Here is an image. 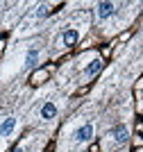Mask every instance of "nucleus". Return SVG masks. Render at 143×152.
<instances>
[{"instance_id": "9b49d317", "label": "nucleus", "mask_w": 143, "mask_h": 152, "mask_svg": "<svg viewBox=\"0 0 143 152\" xmlns=\"http://www.w3.org/2000/svg\"><path fill=\"white\" fill-rule=\"evenodd\" d=\"M14 152H27V150H25V148H18V150H14Z\"/></svg>"}, {"instance_id": "0eeeda50", "label": "nucleus", "mask_w": 143, "mask_h": 152, "mask_svg": "<svg viewBox=\"0 0 143 152\" xmlns=\"http://www.w3.org/2000/svg\"><path fill=\"white\" fill-rule=\"evenodd\" d=\"M77 39H80L77 30H66V32H64V45H75V43H77Z\"/></svg>"}, {"instance_id": "6e6552de", "label": "nucleus", "mask_w": 143, "mask_h": 152, "mask_svg": "<svg viewBox=\"0 0 143 152\" xmlns=\"http://www.w3.org/2000/svg\"><path fill=\"white\" fill-rule=\"evenodd\" d=\"M37 61H39V50H37V48H32V50L27 52V57H25V66L32 68V66H37Z\"/></svg>"}, {"instance_id": "7ed1b4c3", "label": "nucleus", "mask_w": 143, "mask_h": 152, "mask_svg": "<svg viewBox=\"0 0 143 152\" xmlns=\"http://www.w3.org/2000/svg\"><path fill=\"white\" fill-rule=\"evenodd\" d=\"M111 14H116V5H114V2H100L98 5V18L100 20L109 18Z\"/></svg>"}, {"instance_id": "20e7f679", "label": "nucleus", "mask_w": 143, "mask_h": 152, "mask_svg": "<svg viewBox=\"0 0 143 152\" xmlns=\"http://www.w3.org/2000/svg\"><path fill=\"white\" fill-rule=\"evenodd\" d=\"M14 127H16V118H14V116L5 118V121L0 123V136H9V134L14 132Z\"/></svg>"}, {"instance_id": "39448f33", "label": "nucleus", "mask_w": 143, "mask_h": 152, "mask_svg": "<svg viewBox=\"0 0 143 152\" xmlns=\"http://www.w3.org/2000/svg\"><path fill=\"white\" fill-rule=\"evenodd\" d=\"M55 116H57V107L52 102H45L43 107H41V118H43V121H52Z\"/></svg>"}, {"instance_id": "1a4fd4ad", "label": "nucleus", "mask_w": 143, "mask_h": 152, "mask_svg": "<svg viewBox=\"0 0 143 152\" xmlns=\"http://www.w3.org/2000/svg\"><path fill=\"white\" fill-rule=\"evenodd\" d=\"M45 75H48V70H37L32 75V84H41V80H45Z\"/></svg>"}, {"instance_id": "9d476101", "label": "nucleus", "mask_w": 143, "mask_h": 152, "mask_svg": "<svg viewBox=\"0 0 143 152\" xmlns=\"http://www.w3.org/2000/svg\"><path fill=\"white\" fill-rule=\"evenodd\" d=\"M48 14H50V7L48 5H39L37 7V18H45Z\"/></svg>"}, {"instance_id": "423d86ee", "label": "nucleus", "mask_w": 143, "mask_h": 152, "mask_svg": "<svg viewBox=\"0 0 143 152\" xmlns=\"http://www.w3.org/2000/svg\"><path fill=\"white\" fill-rule=\"evenodd\" d=\"M100 68H102V59H93V61L84 68V75H87V77H93L95 73H100Z\"/></svg>"}, {"instance_id": "f257e3e1", "label": "nucleus", "mask_w": 143, "mask_h": 152, "mask_svg": "<svg viewBox=\"0 0 143 152\" xmlns=\"http://www.w3.org/2000/svg\"><path fill=\"white\" fill-rule=\"evenodd\" d=\"M91 136H93V125H91V123L82 125L80 129L75 132V141H77V143H87V141H91Z\"/></svg>"}, {"instance_id": "f03ea898", "label": "nucleus", "mask_w": 143, "mask_h": 152, "mask_svg": "<svg viewBox=\"0 0 143 152\" xmlns=\"http://www.w3.org/2000/svg\"><path fill=\"white\" fill-rule=\"evenodd\" d=\"M114 141H116V143H118V145H123V143H127V139H130V129H127V127L125 125H116L114 127Z\"/></svg>"}]
</instances>
